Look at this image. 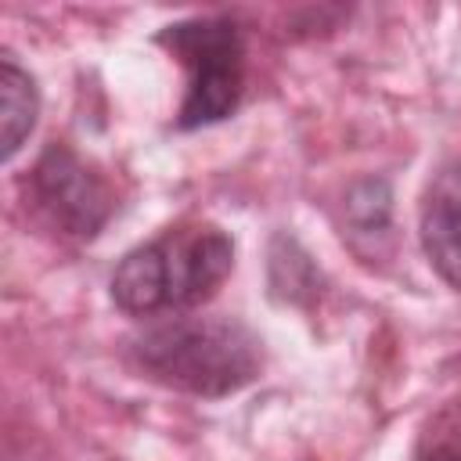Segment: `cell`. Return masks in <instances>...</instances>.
Here are the masks:
<instances>
[{"mask_svg":"<svg viewBox=\"0 0 461 461\" xmlns=\"http://www.w3.org/2000/svg\"><path fill=\"white\" fill-rule=\"evenodd\" d=\"M133 367L176 393L230 396L259 378L263 342L230 317H173L130 342Z\"/></svg>","mask_w":461,"mask_h":461,"instance_id":"1","label":"cell"},{"mask_svg":"<svg viewBox=\"0 0 461 461\" xmlns=\"http://www.w3.org/2000/svg\"><path fill=\"white\" fill-rule=\"evenodd\" d=\"M234 270V241L216 223H176L122 256L112 299L130 317L176 313L205 303Z\"/></svg>","mask_w":461,"mask_h":461,"instance_id":"2","label":"cell"},{"mask_svg":"<svg viewBox=\"0 0 461 461\" xmlns=\"http://www.w3.org/2000/svg\"><path fill=\"white\" fill-rule=\"evenodd\" d=\"M191 72L176 126L194 130L227 119L245 90V43L227 18H191L176 22L158 36Z\"/></svg>","mask_w":461,"mask_h":461,"instance_id":"3","label":"cell"},{"mask_svg":"<svg viewBox=\"0 0 461 461\" xmlns=\"http://www.w3.org/2000/svg\"><path fill=\"white\" fill-rule=\"evenodd\" d=\"M29 184L32 202L47 216V223L72 238H94L115 205L104 176L86 166L68 144H50L40 155Z\"/></svg>","mask_w":461,"mask_h":461,"instance_id":"4","label":"cell"},{"mask_svg":"<svg viewBox=\"0 0 461 461\" xmlns=\"http://www.w3.org/2000/svg\"><path fill=\"white\" fill-rule=\"evenodd\" d=\"M421 249L432 270L461 288V166H447L432 176L421 198Z\"/></svg>","mask_w":461,"mask_h":461,"instance_id":"5","label":"cell"},{"mask_svg":"<svg viewBox=\"0 0 461 461\" xmlns=\"http://www.w3.org/2000/svg\"><path fill=\"white\" fill-rule=\"evenodd\" d=\"M36 112H40V94L32 76L11 54H4L0 58V126H4L0 155L4 158H14V151L25 144V137L36 126Z\"/></svg>","mask_w":461,"mask_h":461,"instance_id":"6","label":"cell"},{"mask_svg":"<svg viewBox=\"0 0 461 461\" xmlns=\"http://www.w3.org/2000/svg\"><path fill=\"white\" fill-rule=\"evenodd\" d=\"M418 461H461V450L447 447V450H432L429 457H418Z\"/></svg>","mask_w":461,"mask_h":461,"instance_id":"7","label":"cell"}]
</instances>
